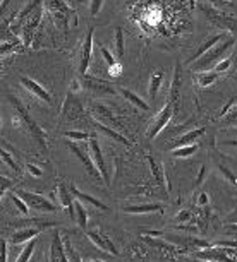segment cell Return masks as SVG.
Instances as JSON below:
<instances>
[{
  "mask_svg": "<svg viewBox=\"0 0 237 262\" xmlns=\"http://www.w3.org/2000/svg\"><path fill=\"white\" fill-rule=\"evenodd\" d=\"M219 170H220L222 175L225 177V180H227V182H230L232 185H235V187H237V177H235L234 173H232L230 170H229V168L224 166V165H220V166H219Z\"/></svg>",
  "mask_w": 237,
  "mask_h": 262,
  "instance_id": "836d02e7",
  "label": "cell"
},
{
  "mask_svg": "<svg viewBox=\"0 0 237 262\" xmlns=\"http://www.w3.org/2000/svg\"><path fill=\"white\" fill-rule=\"evenodd\" d=\"M40 6H42V0H33L31 4H28V6L24 7L21 12H19V16H17V23H19V24H23L24 21H26V17L29 16V14H31V12L34 11V9H38Z\"/></svg>",
  "mask_w": 237,
  "mask_h": 262,
  "instance_id": "484cf974",
  "label": "cell"
},
{
  "mask_svg": "<svg viewBox=\"0 0 237 262\" xmlns=\"http://www.w3.org/2000/svg\"><path fill=\"white\" fill-rule=\"evenodd\" d=\"M43 228H47V226H43ZM43 228H24V230H19L16 231L12 236H11V242L14 245L17 244H24V242H29L33 238H36V236L42 233Z\"/></svg>",
  "mask_w": 237,
  "mask_h": 262,
  "instance_id": "e0dca14e",
  "label": "cell"
},
{
  "mask_svg": "<svg viewBox=\"0 0 237 262\" xmlns=\"http://www.w3.org/2000/svg\"><path fill=\"white\" fill-rule=\"evenodd\" d=\"M230 63H232V57L224 58V60L219 62V63L215 66V72H224V71H227V69L230 67Z\"/></svg>",
  "mask_w": 237,
  "mask_h": 262,
  "instance_id": "74e56055",
  "label": "cell"
},
{
  "mask_svg": "<svg viewBox=\"0 0 237 262\" xmlns=\"http://www.w3.org/2000/svg\"><path fill=\"white\" fill-rule=\"evenodd\" d=\"M174 112H175L174 103L169 100V101H167V105L162 108V112L155 117V120H153L150 130H148V137H150V139L156 137L162 130H164V128L167 127V123H169V120L172 118V115H174Z\"/></svg>",
  "mask_w": 237,
  "mask_h": 262,
  "instance_id": "8992f818",
  "label": "cell"
},
{
  "mask_svg": "<svg viewBox=\"0 0 237 262\" xmlns=\"http://www.w3.org/2000/svg\"><path fill=\"white\" fill-rule=\"evenodd\" d=\"M2 161H4V163H7V165H9V166H11V168H12V170H14V171H19V166L16 165V161H14V160H12V156H11V155H9V152H7L6 149H4V151H2Z\"/></svg>",
  "mask_w": 237,
  "mask_h": 262,
  "instance_id": "d590c367",
  "label": "cell"
},
{
  "mask_svg": "<svg viewBox=\"0 0 237 262\" xmlns=\"http://www.w3.org/2000/svg\"><path fill=\"white\" fill-rule=\"evenodd\" d=\"M198 151V144H189V146H181L177 149H172V156L174 158H189Z\"/></svg>",
  "mask_w": 237,
  "mask_h": 262,
  "instance_id": "d4e9b609",
  "label": "cell"
},
{
  "mask_svg": "<svg viewBox=\"0 0 237 262\" xmlns=\"http://www.w3.org/2000/svg\"><path fill=\"white\" fill-rule=\"evenodd\" d=\"M81 84H83V90L98 93V95H115L117 93V90L110 82L91 77V76H88V74H81Z\"/></svg>",
  "mask_w": 237,
  "mask_h": 262,
  "instance_id": "52a82bcc",
  "label": "cell"
},
{
  "mask_svg": "<svg viewBox=\"0 0 237 262\" xmlns=\"http://www.w3.org/2000/svg\"><path fill=\"white\" fill-rule=\"evenodd\" d=\"M205 130L206 128H194V130H189V132H186L184 136H181L179 139H175L174 142L170 144V149H177V147H181V146H189V144H194V141L198 139V137H201L205 134Z\"/></svg>",
  "mask_w": 237,
  "mask_h": 262,
  "instance_id": "2e32d148",
  "label": "cell"
},
{
  "mask_svg": "<svg viewBox=\"0 0 237 262\" xmlns=\"http://www.w3.org/2000/svg\"><path fill=\"white\" fill-rule=\"evenodd\" d=\"M50 260H53V262L69 260L66 245H64V240L61 238L58 231H53V238H52V245H50Z\"/></svg>",
  "mask_w": 237,
  "mask_h": 262,
  "instance_id": "4fadbf2b",
  "label": "cell"
},
{
  "mask_svg": "<svg viewBox=\"0 0 237 262\" xmlns=\"http://www.w3.org/2000/svg\"><path fill=\"white\" fill-rule=\"evenodd\" d=\"M224 146H234V147H237V141H225Z\"/></svg>",
  "mask_w": 237,
  "mask_h": 262,
  "instance_id": "7dc6e473",
  "label": "cell"
},
{
  "mask_svg": "<svg viewBox=\"0 0 237 262\" xmlns=\"http://www.w3.org/2000/svg\"><path fill=\"white\" fill-rule=\"evenodd\" d=\"M227 38H229V34H227V31L220 33V34H215V36L208 38V39H206V41L203 43V45L198 48V52L194 53V55H192V57L189 58V63H191V62H194V60H198V58H200L201 55H205L206 52L211 50V48H213L215 45H219L220 41H224V39H227Z\"/></svg>",
  "mask_w": 237,
  "mask_h": 262,
  "instance_id": "9a60e30c",
  "label": "cell"
},
{
  "mask_svg": "<svg viewBox=\"0 0 237 262\" xmlns=\"http://www.w3.org/2000/svg\"><path fill=\"white\" fill-rule=\"evenodd\" d=\"M88 151L91 155V160L95 163V166L98 168L100 171L103 182L108 185L110 184V177H108V171H107V166H105V160H103V155H102V149H100V144H98V139L95 134H91L90 141H88Z\"/></svg>",
  "mask_w": 237,
  "mask_h": 262,
  "instance_id": "5b68a950",
  "label": "cell"
},
{
  "mask_svg": "<svg viewBox=\"0 0 237 262\" xmlns=\"http://www.w3.org/2000/svg\"><path fill=\"white\" fill-rule=\"evenodd\" d=\"M9 101L12 103V106L16 108V112H17V117L21 118V120L24 122V125H26L29 128V132H31V136H33V139L38 142L40 147H43V151H47V141H45V134H43V130L40 128V125L36 122L33 120L31 115H29V112L26 110V106L23 105L21 100L16 96H12V95H9Z\"/></svg>",
  "mask_w": 237,
  "mask_h": 262,
  "instance_id": "7a4b0ae2",
  "label": "cell"
},
{
  "mask_svg": "<svg viewBox=\"0 0 237 262\" xmlns=\"http://www.w3.org/2000/svg\"><path fill=\"white\" fill-rule=\"evenodd\" d=\"M69 149H71L74 155H76V158H79V161L85 165L86 168V171L90 173V175L93 177H96V179H100V171H98V168L95 166V163H93L91 160V155H90V151H86V149H81V147H77L76 146V142H72V144H69Z\"/></svg>",
  "mask_w": 237,
  "mask_h": 262,
  "instance_id": "ba28073f",
  "label": "cell"
},
{
  "mask_svg": "<svg viewBox=\"0 0 237 262\" xmlns=\"http://www.w3.org/2000/svg\"><path fill=\"white\" fill-rule=\"evenodd\" d=\"M19 81H21V84L24 86V90L33 93L34 96L40 98V100H43L45 103H52V96L48 95V91L43 90V86H40L36 81H33V79H29V77H24V76L19 79Z\"/></svg>",
  "mask_w": 237,
  "mask_h": 262,
  "instance_id": "5bb4252c",
  "label": "cell"
},
{
  "mask_svg": "<svg viewBox=\"0 0 237 262\" xmlns=\"http://www.w3.org/2000/svg\"><path fill=\"white\" fill-rule=\"evenodd\" d=\"M205 173H206V166L203 165V166H201V170H200V175H198V179H196V185H201V184H203Z\"/></svg>",
  "mask_w": 237,
  "mask_h": 262,
  "instance_id": "60d3db41",
  "label": "cell"
},
{
  "mask_svg": "<svg viewBox=\"0 0 237 262\" xmlns=\"http://www.w3.org/2000/svg\"><path fill=\"white\" fill-rule=\"evenodd\" d=\"M64 136L69 137V139H72V141H90V137L91 134H88V132H79V130H66L64 132Z\"/></svg>",
  "mask_w": 237,
  "mask_h": 262,
  "instance_id": "d6a6232c",
  "label": "cell"
},
{
  "mask_svg": "<svg viewBox=\"0 0 237 262\" xmlns=\"http://www.w3.org/2000/svg\"><path fill=\"white\" fill-rule=\"evenodd\" d=\"M98 48H100V52H102V55H103V58H105V62H107V66L108 67H113V66H115V58H113V55H112V53L110 52H108L107 50V48H103V47H98Z\"/></svg>",
  "mask_w": 237,
  "mask_h": 262,
  "instance_id": "e575fe53",
  "label": "cell"
},
{
  "mask_svg": "<svg viewBox=\"0 0 237 262\" xmlns=\"http://www.w3.org/2000/svg\"><path fill=\"white\" fill-rule=\"evenodd\" d=\"M74 206H76V221L81 228H86L88 226V211L85 209V206L81 204V201L76 199L74 201Z\"/></svg>",
  "mask_w": 237,
  "mask_h": 262,
  "instance_id": "603a6c76",
  "label": "cell"
},
{
  "mask_svg": "<svg viewBox=\"0 0 237 262\" xmlns=\"http://www.w3.org/2000/svg\"><path fill=\"white\" fill-rule=\"evenodd\" d=\"M198 259H205V260H227L225 255H222L220 252H198Z\"/></svg>",
  "mask_w": 237,
  "mask_h": 262,
  "instance_id": "4dcf8cb0",
  "label": "cell"
},
{
  "mask_svg": "<svg viewBox=\"0 0 237 262\" xmlns=\"http://www.w3.org/2000/svg\"><path fill=\"white\" fill-rule=\"evenodd\" d=\"M71 192L74 194V197H76V199H79L81 202H88V204H91L93 207H98V209H102V211H108V206L107 204H103L102 201L95 199V197L90 195V194H85V192L77 190L74 185H71Z\"/></svg>",
  "mask_w": 237,
  "mask_h": 262,
  "instance_id": "ffe728a7",
  "label": "cell"
},
{
  "mask_svg": "<svg viewBox=\"0 0 237 262\" xmlns=\"http://www.w3.org/2000/svg\"><path fill=\"white\" fill-rule=\"evenodd\" d=\"M103 0H91L90 2V14L91 16H98V12L102 11Z\"/></svg>",
  "mask_w": 237,
  "mask_h": 262,
  "instance_id": "8d00e7d4",
  "label": "cell"
},
{
  "mask_svg": "<svg viewBox=\"0 0 237 262\" xmlns=\"http://www.w3.org/2000/svg\"><path fill=\"white\" fill-rule=\"evenodd\" d=\"M216 74L215 71H206V72H200L198 74V84H200L201 88H206V86H211L215 81H216Z\"/></svg>",
  "mask_w": 237,
  "mask_h": 262,
  "instance_id": "cb8c5ba5",
  "label": "cell"
},
{
  "mask_svg": "<svg viewBox=\"0 0 237 262\" xmlns=\"http://www.w3.org/2000/svg\"><path fill=\"white\" fill-rule=\"evenodd\" d=\"M216 247H237V242H225V240H220L215 244Z\"/></svg>",
  "mask_w": 237,
  "mask_h": 262,
  "instance_id": "b9f144b4",
  "label": "cell"
},
{
  "mask_svg": "<svg viewBox=\"0 0 237 262\" xmlns=\"http://www.w3.org/2000/svg\"><path fill=\"white\" fill-rule=\"evenodd\" d=\"M34 247H36V240H29V244L24 247V250L21 252V255L17 257V262H26L31 259V255H33V252H34Z\"/></svg>",
  "mask_w": 237,
  "mask_h": 262,
  "instance_id": "f546056e",
  "label": "cell"
},
{
  "mask_svg": "<svg viewBox=\"0 0 237 262\" xmlns=\"http://www.w3.org/2000/svg\"><path fill=\"white\" fill-rule=\"evenodd\" d=\"M93 33H95V28H90L86 33L85 43H83V50H81V63H79V72L86 74L88 67H90V60H91V50H93Z\"/></svg>",
  "mask_w": 237,
  "mask_h": 262,
  "instance_id": "8fae6325",
  "label": "cell"
},
{
  "mask_svg": "<svg viewBox=\"0 0 237 262\" xmlns=\"http://www.w3.org/2000/svg\"><path fill=\"white\" fill-rule=\"evenodd\" d=\"M156 211H164V206L153 202V204H137V206L124 207V212H127V214H148V212H156Z\"/></svg>",
  "mask_w": 237,
  "mask_h": 262,
  "instance_id": "d6986e66",
  "label": "cell"
},
{
  "mask_svg": "<svg viewBox=\"0 0 237 262\" xmlns=\"http://www.w3.org/2000/svg\"><path fill=\"white\" fill-rule=\"evenodd\" d=\"M28 171L31 173L33 177H42V170H40L38 166H34V165H28Z\"/></svg>",
  "mask_w": 237,
  "mask_h": 262,
  "instance_id": "ab89813d",
  "label": "cell"
},
{
  "mask_svg": "<svg viewBox=\"0 0 237 262\" xmlns=\"http://www.w3.org/2000/svg\"><path fill=\"white\" fill-rule=\"evenodd\" d=\"M88 238H90L93 244H95L98 249L103 250V252H108V254L112 255H118V250L115 249V245H113V242L108 238V236L102 235L100 231H88Z\"/></svg>",
  "mask_w": 237,
  "mask_h": 262,
  "instance_id": "7c38bea8",
  "label": "cell"
},
{
  "mask_svg": "<svg viewBox=\"0 0 237 262\" xmlns=\"http://www.w3.org/2000/svg\"><path fill=\"white\" fill-rule=\"evenodd\" d=\"M118 93H121V95L124 96L129 103H132L134 106L141 108V110H145V112L150 110V105H148V103H145V100H143V98H140L137 95H134L132 91L126 90V88H118Z\"/></svg>",
  "mask_w": 237,
  "mask_h": 262,
  "instance_id": "44dd1931",
  "label": "cell"
},
{
  "mask_svg": "<svg viewBox=\"0 0 237 262\" xmlns=\"http://www.w3.org/2000/svg\"><path fill=\"white\" fill-rule=\"evenodd\" d=\"M9 2H11V0H2V4H0V7H2V11H6L7 6H9Z\"/></svg>",
  "mask_w": 237,
  "mask_h": 262,
  "instance_id": "bcb514c9",
  "label": "cell"
},
{
  "mask_svg": "<svg viewBox=\"0 0 237 262\" xmlns=\"http://www.w3.org/2000/svg\"><path fill=\"white\" fill-rule=\"evenodd\" d=\"M235 45V38H227L224 41H220L219 45H215L211 50H208L205 55H201L194 63H191V71L196 72H206L215 69V66L219 62H222V57L225 53H229V50Z\"/></svg>",
  "mask_w": 237,
  "mask_h": 262,
  "instance_id": "6da1fadb",
  "label": "cell"
},
{
  "mask_svg": "<svg viewBox=\"0 0 237 262\" xmlns=\"http://www.w3.org/2000/svg\"><path fill=\"white\" fill-rule=\"evenodd\" d=\"M162 82H164V72L162 71H155L151 74V79H150V86H148V95H150L151 100H155L158 90H160Z\"/></svg>",
  "mask_w": 237,
  "mask_h": 262,
  "instance_id": "7402d4cb",
  "label": "cell"
},
{
  "mask_svg": "<svg viewBox=\"0 0 237 262\" xmlns=\"http://www.w3.org/2000/svg\"><path fill=\"white\" fill-rule=\"evenodd\" d=\"M145 233H146L148 236H155V238H156V236H162V235H164V233H162V231H151V230L145 231Z\"/></svg>",
  "mask_w": 237,
  "mask_h": 262,
  "instance_id": "ee69618b",
  "label": "cell"
},
{
  "mask_svg": "<svg viewBox=\"0 0 237 262\" xmlns=\"http://www.w3.org/2000/svg\"><path fill=\"white\" fill-rule=\"evenodd\" d=\"M12 184H14L12 180H9L6 175H2V194H4V192H7L9 189H11Z\"/></svg>",
  "mask_w": 237,
  "mask_h": 262,
  "instance_id": "f35d334b",
  "label": "cell"
},
{
  "mask_svg": "<svg viewBox=\"0 0 237 262\" xmlns=\"http://www.w3.org/2000/svg\"><path fill=\"white\" fill-rule=\"evenodd\" d=\"M57 194H58V199H61V204L66 207V211L69 212V216L72 220H76V206H74V201L76 197L71 192V187H66L64 184H57Z\"/></svg>",
  "mask_w": 237,
  "mask_h": 262,
  "instance_id": "30bf717a",
  "label": "cell"
},
{
  "mask_svg": "<svg viewBox=\"0 0 237 262\" xmlns=\"http://www.w3.org/2000/svg\"><path fill=\"white\" fill-rule=\"evenodd\" d=\"M200 9H201V12L208 17V21H211V24L222 28V31L237 34V19L235 17H232V16H229V14H225V12L216 11V9L206 6V4H201Z\"/></svg>",
  "mask_w": 237,
  "mask_h": 262,
  "instance_id": "3957f363",
  "label": "cell"
},
{
  "mask_svg": "<svg viewBox=\"0 0 237 262\" xmlns=\"http://www.w3.org/2000/svg\"><path fill=\"white\" fill-rule=\"evenodd\" d=\"M0 252H2V260L6 262L7 260V244L6 242H2V245H0Z\"/></svg>",
  "mask_w": 237,
  "mask_h": 262,
  "instance_id": "7bdbcfd3",
  "label": "cell"
},
{
  "mask_svg": "<svg viewBox=\"0 0 237 262\" xmlns=\"http://www.w3.org/2000/svg\"><path fill=\"white\" fill-rule=\"evenodd\" d=\"M179 91H181V63H175L174 69V79L170 84V101L174 103V108L177 112V103H179Z\"/></svg>",
  "mask_w": 237,
  "mask_h": 262,
  "instance_id": "ac0fdd59",
  "label": "cell"
},
{
  "mask_svg": "<svg viewBox=\"0 0 237 262\" xmlns=\"http://www.w3.org/2000/svg\"><path fill=\"white\" fill-rule=\"evenodd\" d=\"M96 127L100 128L102 132H105V134H107L108 137H112V139H115L117 142H121V144H126V146L129 144V141H127L124 136H121V134H118V132L112 130L110 127H105V125H102V123H96Z\"/></svg>",
  "mask_w": 237,
  "mask_h": 262,
  "instance_id": "4316f807",
  "label": "cell"
},
{
  "mask_svg": "<svg viewBox=\"0 0 237 262\" xmlns=\"http://www.w3.org/2000/svg\"><path fill=\"white\" fill-rule=\"evenodd\" d=\"M40 19H42V9H36V12L33 16H28L26 21L23 23V43L24 47H28L33 39V34H34V29L40 26Z\"/></svg>",
  "mask_w": 237,
  "mask_h": 262,
  "instance_id": "9c48e42d",
  "label": "cell"
},
{
  "mask_svg": "<svg viewBox=\"0 0 237 262\" xmlns=\"http://www.w3.org/2000/svg\"><path fill=\"white\" fill-rule=\"evenodd\" d=\"M148 161H150V166H151V171H153V177H155L156 184H158V185H164V175H162L158 163H156L155 160H153V156H148Z\"/></svg>",
  "mask_w": 237,
  "mask_h": 262,
  "instance_id": "1f68e13d",
  "label": "cell"
},
{
  "mask_svg": "<svg viewBox=\"0 0 237 262\" xmlns=\"http://www.w3.org/2000/svg\"><path fill=\"white\" fill-rule=\"evenodd\" d=\"M115 53L118 58L124 57V33H122V28H115Z\"/></svg>",
  "mask_w": 237,
  "mask_h": 262,
  "instance_id": "83f0119b",
  "label": "cell"
},
{
  "mask_svg": "<svg viewBox=\"0 0 237 262\" xmlns=\"http://www.w3.org/2000/svg\"><path fill=\"white\" fill-rule=\"evenodd\" d=\"M16 192L26 201L29 209H34L40 212H53L57 209V206L53 204L52 201L45 199V197L40 195V194H34V192H28V190H16Z\"/></svg>",
  "mask_w": 237,
  "mask_h": 262,
  "instance_id": "277c9868",
  "label": "cell"
},
{
  "mask_svg": "<svg viewBox=\"0 0 237 262\" xmlns=\"http://www.w3.org/2000/svg\"><path fill=\"white\" fill-rule=\"evenodd\" d=\"M208 202V194H201L200 195V204H206Z\"/></svg>",
  "mask_w": 237,
  "mask_h": 262,
  "instance_id": "f6af8a7d",
  "label": "cell"
},
{
  "mask_svg": "<svg viewBox=\"0 0 237 262\" xmlns=\"http://www.w3.org/2000/svg\"><path fill=\"white\" fill-rule=\"evenodd\" d=\"M11 199H12L14 204H16V207L19 209V212H21V214H28V212H29V206L26 204V201H24L23 197L17 194V192H12Z\"/></svg>",
  "mask_w": 237,
  "mask_h": 262,
  "instance_id": "f1b7e54d",
  "label": "cell"
}]
</instances>
